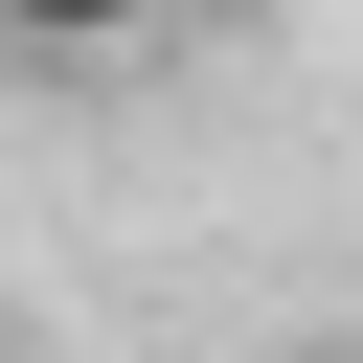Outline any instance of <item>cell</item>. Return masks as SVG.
Returning <instances> with one entry per match:
<instances>
[{"instance_id":"7a4b0ae2","label":"cell","mask_w":363,"mask_h":363,"mask_svg":"<svg viewBox=\"0 0 363 363\" xmlns=\"http://www.w3.org/2000/svg\"><path fill=\"white\" fill-rule=\"evenodd\" d=\"M182 23H295V0H182Z\"/></svg>"},{"instance_id":"6da1fadb","label":"cell","mask_w":363,"mask_h":363,"mask_svg":"<svg viewBox=\"0 0 363 363\" xmlns=\"http://www.w3.org/2000/svg\"><path fill=\"white\" fill-rule=\"evenodd\" d=\"M0 23H23V45H136L159 0H0Z\"/></svg>"},{"instance_id":"3957f363","label":"cell","mask_w":363,"mask_h":363,"mask_svg":"<svg viewBox=\"0 0 363 363\" xmlns=\"http://www.w3.org/2000/svg\"><path fill=\"white\" fill-rule=\"evenodd\" d=\"M295 363H363V340H295Z\"/></svg>"}]
</instances>
